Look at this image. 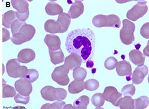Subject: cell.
Masks as SVG:
<instances>
[{"mask_svg":"<svg viewBox=\"0 0 149 109\" xmlns=\"http://www.w3.org/2000/svg\"><path fill=\"white\" fill-rule=\"evenodd\" d=\"M92 103L97 108V109H100L101 107L104 105L105 99L102 93H97L94 94L91 98Z\"/></svg>","mask_w":149,"mask_h":109,"instance_id":"obj_29","label":"cell"},{"mask_svg":"<svg viewBox=\"0 0 149 109\" xmlns=\"http://www.w3.org/2000/svg\"><path fill=\"white\" fill-rule=\"evenodd\" d=\"M149 23H145L141 28L140 33L141 35L145 38H149Z\"/></svg>","mask_w":149,"mask_h":109,"instance_id":"obj_38","label":"cell"},{"mask_svg":"<svg viewBox=\"0 0 149 109\" xmlns=\"http://www.w3.org/2000/svg\"><path fill=\"white\" fill-rule=\"evenodd\" d=\"M99 87V83L96 79H91L84 82V87L88 91L96 90Z\"/></svg>","mask_w":149,"mask_h":109,"instance_id":"obj_31","label":"cell"},{"mask_svg":"<svg viewBox=\"0 0 149 109\" xmlns=\"http://www.w3.org/2000/svg\"><path fill=\"white\" fill-rule=\"evenodd\" d=\"M135 24L127 19L123 20V27L120 31V38L122 42L126 45H130L135 40Z\"/></svg>","mask_w":149,"mask_h":109,"instance_id":"obj_5","label":"cell"},{"mask_svg":"<svg viewBox=\"0 0 149 109\" xmlns=\"http://www.w3.org/2000/svg\"><path fill=\"white\" fill-rule=\"evenodd\" d=\"M16 95V91L13 87L8 85L5 83V82L3 80L2 85V97L5 98H12Z\"/></svg>","mask_w":149,"mask_h":109,"instance_id":"obj_28","label":"cell"},{"mask_svg":"<svg viewBox=\"0 0 149 109\" xmlns=\"http://www.w3.org/2000/svg\"><path fill=\"white\" fill-rule=\"evenodd\" d=\"M84 9V5L81 1H75L68 11V15L71 18H78L83 15Z\"/></svg>","mask_w":149,"mask_h":109,"instance_id":"obj_15","label":"cell"},{"mask_svg":"<svg viewBox=\"0 0 149 109\" xmlns=\"http://www.w3.org/2000/svg\"><path fill=\"white\" fill-rule=\"evenodd\" d=\"M15 14H16V17L19 20L21 21H22V22H25L29 17V12H28L24 13H19L18 12H16Z\"/></svg>","mask_w":149,"mask_h":109,"instance_id":"obj_39","label":"cell"},{"mask_svg":"<svg viewBox=\"0 0 149 109\" xmlns=\"http://www.w3.org/2000/svg\"><path fill=\"white\" fill-rule=\"evenodd\" d=\"M119 106L121 109H134V99H132L131 96H125L124 98H122L120 99L119 102Z\"/></svg>","mask_w":149,"mask_h":109,"instance_id":"obj_27","label":"cell"},{"mask_svg":"<svg viewBox=\"0 0 149 109\" xmlns=\"http://www.w3.org/2000/svg\"><path fill=\"white\" fill-rule=\"evenodd\" d=\"M66 49L70 54H77L83 63L92 60L95 50V37L89 28H79L71 31L67 37Z\"/></svg>","mask_w":149,"mask_h":109,"instance_id":"obj_1","label":"cell"},{"mask_svg":"<svg viewBox=\"0 0 149 109\" xmlns=\"http://www.w3.org/2000/svg\"><path fill=\"white\" fill-rule=\"evenodd\" d=\"M93 24L97 28L115 27L119 28L120 27L121 21L120 18L115 15L109 16L99 15L93 17Z\"/></svg>","mask_w":149,"mask_h":109,"instance_id":"obj_3","label":"cell"},{"mask_svg":"<svg viewBox=\"0 0 149 109\" xmlns=\"http://www.w3.org/2000/svg\"><path fill=\"white\" fill-rule=\"evenodd\" d=\"M15 20H16L15 12L9 10L2 16V25L7 28H10L12 24Z\"/></svg>","mask_w":149,"mask_h":109,"instance_id":"obj_22","label":"cell"},{"mask_svg":"<svg viewBox=\"0 0 149 109\" xmlns=\"http://www.w3.org/2000/svg\"><path fill=\"white\" fill-rule=\"evenodd\" d=\"M2 41L5 42L10 38L9 32L5 28L2 29Z\"/></svg>","mask_w":149,"mask_h":109,"instance_id":"obj_40","label":"cell"},{"mask_svg":"<svg viewBox=\"0 0 149 109\" xmlns=\"http://www.w3.org/2000/svg\"><path fill=\"white\" fill-rule=\"evenodd\" d=\"M89 97L86 95L81 96L74 103V108L76 109H86L89 104Z\"/></svg>","mask_w":149,"mask_h":109,"instance_id":"obj_25","label":"cell"},{"mask_svg":"<svg viewBox=\"0 0 149 109\" xmlns=\"http://www.w3.org/2000/svg\"><path fill=\"white\" fill-rule=\"evenodd\" d=\"M17 57L19 62L22 63H28L34 60L36 57V54L32 49H23L19 52Z\"/></svg>","mask_w":149,"mask_h":109,"instance_id":"obj_14","label":"cell"},{"mask_svg":"<svg viewBox=\"0 0 149 109\" xmlns=\"http://www.w3.org/2000/svg\"><path fill=\"white\" fill-rule=\"evenodd\" d=\"M118 64L117 59L114 57H109L104 61V67L109 70H112L116 68Z\"/></svg>","mask_w":149,"mask_h":109,"instance_id":"obj_33","label":"cell"},{"mask_svg":"<svg viewBox=\"0 0 149 109\" xmlns=\"http://www.w3.org/2000/svg\"><path fill=\"white\" fill-rule=\"evenodd\" d=\"M103 95L105 100L111 102L115 106H119L120 99L122 98V94L113 86L106 87L104 90Z\"/></svg>","mask_w":149,"mask_h":109,"instance_id":"obj_9","label":"cell"},{"mask_svg":"<svg viewBox=\"0 0 149 109\" xmlns=\"http://www.w3.org/2000/svg\"><path fill=\"white\" fill-rule=\"evenodd\" d=\"M116 73L120 76L129 75L132 74V68L130 63L126 60L118 62L116 66Z\"/></svg>","mask_w":149,"mask_h":109,"instance_id":"obj_16","label":"cell"},{"mask_svg":"<svg viewBox=\"0 0 149 109\" xmlns=\"http://www.w3.org/2000/svg\"><path fill=\"white\" fill-rule=\"evenodd\" d=\"M24 78L30 82L33 83L38 78V73L35 69H28V73Z\"/></svg>","mask_w":149,"mask_h":109,"instance_id":"obj_34","label":"cell"},{"mask_svg":"<svg viewBox=\"0 0 149 109\" xmlns=\"http://www.w3.org/2000/svg\"><path fill=\"white\" fill-rule=\"evenodd\" d=\"M63 109H74V107H72L71 104H69L65 105V106L63 108Z\"/></svg>","mask_w":149,"mask_h":109,"instance_id":"obj_41","label":"cell"},{"mask_svg":"<svg viewBox=\"0 0 149 109\" xmlns=\"http://www.w3.org/2000/svg\"><path fill=\"white\" fill-rule=\"evenodd\" d=\"M46 13L50 16H56L63 13V9L61 6L54 1L49 2L45 6Z\"/></svg>","mask_w":149,"mask_h":109,"instance_id":"obj_19","label":"cell"},{"mask_svg":"<svg viewBox=\"0 0 149 109\" xmlns=\"http://www.w3.org/2000/svg\"><path fill=\"white\" fill-rule=\"evenodd\" d=\"M121 92L123 96H132L135 93V87L133 85H126L122 88Z\"/></svg>","mask_w":149,"mask_h":109,"instance_id":"obj_35","label":"cell"},{"mask_svg":"<svg viewBox=\"0 0 149 109\" xmlns=\"http://www.w3.org/2000/svg\"><path fill=\"white\" fill-rule=\"evenodd\" d=\"M134 109H143L146 108L149 105V98L146 96H142L134 100Z\"/></svg>","mask_w":149,"mask_h":109,"instance_id":"obj_26","label":"cell"},{"mask_svg":"<svg viewBox=\"0 0 149 109\" xmlns=\"http://www.w3.org/2000/svg\"><path fill=\"white\" fill-rule=\"evenodd\" d=\"M15 88L19 94L22 95H29L33 91V87L29 80L25 78H21L17 80L15 83Z\"/></svg>","mask_w":149,"mask_h":109,"instance_id":"obj_10","label":"cell"},{"mask_svg":"<svg viewBox=\"0 0 149 109\" xmlns=\"http://www.w3.org/2000/svg\"><path fill=\"white\" fill-rule=\"evenodd\" d=\"M87 75L86 70L83 67H78L73 70V78L75 80H84Z\"/></svg>","mask_w":149,"mask_h":109,"instance_id":"obj_30","label":"cell"},{"mask_svg":"<svg viewBox=\"0 0 149 109\" xmlns=\"http://www.w3.org/2000/svg\"><path fill=\"white\" fill-rule=\"evenodd\" d=\"M70 70L65 64L55 68L52 73V78L58 85L67 86L70 82V78L68 76Z\"/></svg>","mask_w":149,"mask_h":109,"instance_id":"obj_7","label":"cell"},{"mask_svg":"<svg viewBox=\"0 0 149 109\" xmlns=\"http://www.w3.org/2000/svg\"><path fill=\"white\" fill-rule=\"evenodd\" d=\"M71 17L69 16L68 13H62L59 15L57 18V21L60 24L63 33L66 32L70 25L71 24Z\"/></svg>","mask_w":149,"mask_h":109,"instance_id":"obj_21","label":"cell"},{"mask_svg":"<svg viewBox=\"0 0 149 109\" xmlns=\"http://www.w3.org/2000/svg\"><path fill=\"white\" fill-rule=\"evenodd\" d=\"M36 34L35 27L30 24H24L19 29L18 32L13 35L11 40L16 45H21L31 40Z\"/></svg>","mask_w":149,"mask_h":109,"instance_id":"obj_2","label":"cell"},{"mask_svg":"<svg viewBox=\"0 0 149 109\" xmlns=\"http://www.w3.org/2000/svg\"><path fill=\"white\" fill-rule=\"evenodd\" d=\"M15 101L17 103H22L24 105H26L29 103L30 100V97L29 95L25 96L21 95L20 94H17L15 96Z\"/></svg>","mask_w":149,"mask_h":109,"instance_id":"obj_37","label":"cell"},{"mask_svg":"<svg viewBox=\"0 0 149 109\" xmlns=\"http://www.w3.org/2000/svg\"><path fill=\"white\" fill-rule=\"evenodd\" d=\"M44 42L50 51H55L61 48V40L58 36L47 35L44 38Z\"/></svg>","mask_w":149,"mask_h":109,"instance_id":"obj_12","label":"cell"},{"mask_svg":"<svg viewBox=\"0 0 149 109\" xmlns=\"http://www.w3.org/2000/svg\"><path fill=\"white\" fill-rule=\"evenodd\" d=\"M12 6L19 13H26L29 11V3L25 0H12Z\"/></svg>","mask_w":149,"mask_h":109,"instance_id":"obj_20","label":"cell"},{"mask_svg":"<svg viewBox=\"0 0 149 109\" xmlns=\"http://www.w3.org/2000/svg\"><path fill=\"white\" fill-rule=\"evenodd\" d=\"M65 105V102L62 101L61 100H58L55 102L50 104V103H46L42 107L41 109H63V106Z\"/></svg>","mask_w":149,"mask_h":109,"instance_id":"obj_32","label":"cell"},{"mask_svg":"<svg viewBox=\"0 0 149 109\" xmlns=\"http://www.w3.org/2000/svg\"><path fill=\"white\" fill-rule=\"evenodd\" d=\"M146 1L138 2L127 13V18L135 21L139 18L142 17L148 11V7Z\"/></svg>","mask_w":149,"mask_h":109,"instance_id":"obj_8","label":"cell"},{"mask_svg":"<svg viewBox=\"0 0 149 109\" xmlns=\"http://www.w3.org/2000/svg\"><path fill=\"white\" fill-rule=\"evenodd\" d=\"M49 54L51 62L55 65L61 63L64 61V54L61 48L55 51L49 50Z\"/></svg>","mask_w":149,"mask_h":109,"instance_id":"obj_24","label":"cell"},{"mask_svg":"<svg viewBox=\"0 0 149 109\" xmlns=\"http://www.w3.org/2000/svg\"><path fill=\"white\" fill-rule=\"evenodd\" d=\"M44 29L47 32L51 34H62L61 27L57 21L54 20H47L44 25Z\"/></svg>","mask_w":149,"mask_h":109,"instance_id":"obj_17","label":"cell"},{"mask_svg":"<svg viewBox=\"0 0 149 109\" xmlns=\"http://www.w3.org/2000/svg\"><path fill=\"white\" fill-rule=\"evenodd\" d=\"M85 89L84 80L72 81L68 86V91L71 94H78Z\"/></svg>","mask_w":149,"mask_h":109,"instance_id":"obj_23","label":"cell"},{"mask_svg":"<svg viewBox=\"0 0 149 109\" xmlns=\"http://www.w3.org/2000/svg\"><path fill=\"white\" fill-rule=\"evenodd\" d=\"M41 94L44 99L48 101H55L65 99L67 92L62 88H55L51 86H47L41 89Z\"/></svg>","mask_w":149,"mask_h":109,"instance_id":"obj_4","label":"cell"},{"mask_svg":"<svg viewBox=\"0 0 149 109\" xmlns=\"http://www.w3.org/2000/svg\"><path fill=\"white\" fill-rule=\"evenodd\" d=\"M149 73L148 67L144 64L136 67L132 74V83L134 85H139L142 83L144 78Z\"/></svg>","mask_w":149,"mask_h":109,"instance_id":"obj_11","label":"cell"},{"mask_svg":"<svg viewBox=\"0 0 149 109\" xmlns=\"http://www.w3.org/2000/svg\"><path fill=\"white\" fill-rule=\"evenodd\" d=\"M25 22H22L19 20L18 19L15 20L13 23L11 25V31L12 33V35H14L16 34H17L19 31V29L21 28V27L24 24H25Z\"/></svg>","mask_w":149,"mask_h":109,"instance_id":"obj_36","label":"cell"},{"mask_svg":"<svg viewBox=\"0 0 149 109\" xmlns=\"http://www.w3.org/2000/svg\"><path fill=\"white\" fill-rule=\"evenodd\" d=\"M129 57L132 63L136 66H142L145 61V56L139 50H131L129 53Z\"/></svg>","mask_w":149,"mask_h":109,"instance_id":"obj_18","label":"cell"},{"mask_svg":"<svg viewBox=\"0 0 149 109\" xmlns=\"http://www.w3.org/2000/svg\"><path fill=\"white\" fill-rule=\"evenodd\" d=\"M81 64V59L77 54H70L65 59V66L70 70H74L75 68L80 67Z\"/></svg>","mask_w":149,"mask_h":109,"instance_id":"obj_13","label":"cell"},{"mask_svg":"<svg viewBox=\"0 0 149 109\" xmlns=\"http://www.w3.org/2000/svg\"><path fill=\"white\" fill-rule=\"evenodd\" d=\"M26 66H21L17 59H14L9 60L6 64V71L8 75L13 78H24L28 73Z\"/></svg>","mask_w":149,"mask_h":109,"instance_id":"obj_6","label":"cell"}]
</instances>
